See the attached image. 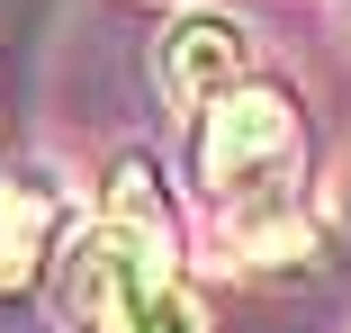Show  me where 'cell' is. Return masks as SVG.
Instances as JSON below:
<instances>
[{
  "mask_svg": "<svg viewBox=\"0 0 351 333\" xmlns=\"http://www.w3.org/2000/svg\"><path fill=\"white\" fill-rule=\"evenodd\" d=\"M198 180L217 189L226 234L252 261H289L306 252V208H298V108L289 90L243 82L234 99H217L198 117Z\"/></svg>",
  "mask_w": 351,
  "mask_h": 333,
  "instance_id": "1",
  "label": "cell"
},
{
  "mask_svg": "<svg viewBox=\"0 0 351 333\" xmlns=\"http://www.w3.org/2000/svg\"><path fill=\"white\" fill-rule=\"evenodd\" d=\"M63 306L82 333H207L189 288L171 280V252L117 234L108 217L63 252Z\"/></svg>",
  "mask_w": 351,
  "mask_h": 333,
  "instance_id": "2",
  "label": "cell"
},
{
  "mask_svg": "<svg viewBox=\"0 0 351 333\" xmlns=\"http://www.w3.org/2000/svg\"><path fill=\"white\" fill-rule=\"evenodd\" d=\"M154 82H162V99H171L180 117H207L217 99H234V90L252 82V45H243L234 18L189 10V18H171L162 45H154Z\"/></svg>",
  "mask_w": 351,
  "mask_h": 333,
  "instance_id": "3",
  "label": "cell"
}]
</instances>
